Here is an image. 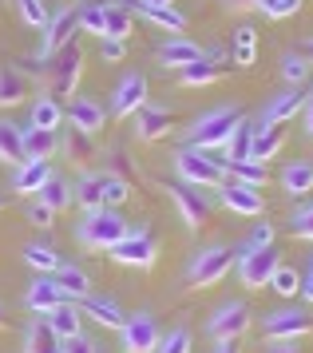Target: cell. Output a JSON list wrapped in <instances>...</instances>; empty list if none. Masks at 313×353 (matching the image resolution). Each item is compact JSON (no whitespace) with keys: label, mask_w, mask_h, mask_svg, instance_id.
Listing matches in <instances>:
<instances>
[{"label":"cell","mask_w":313,"mask_h":353,"mask_svg":"<svg viewBox=\"0 0 313 353\" xmlns=\"http://www.w3.org/2000/svg\"><path fill=\"white\" fill-rule=\"evenodd\" d=\"M131 8H135L139 17H147L155 28H163V32H174V36H179L183 28H187V17H183L174 4H147V0H139V4H131Z\"/></svg>","instance_id":"cell-23"},{"label":"cell","mask_w":313,"mask_h":353,"mask_svg":"<svg viewBox=\"0 0 313 353\" xmlns=\"http://www.w3.org/2000/svg\"><path fill=\"white\" fill-rule=\"evenodd\" d=\"M262 246H274V223L258 219V226L250 230V250H262Z\"/></svg>","instance_id":"cell-51"},{"label":"cell","mask_w":313,"mask_h":353,"mask_svg":"<svg viewBox=\"0 0 313 353\" xmlns=\"http://www.w3.org/2000/svg\"><path fill=\"white\" fill-rule=\"evenodd\" d=\"M250 139H254V123L242 119L234 128V135L226 139V147H222V163L226 159H250Z\"/></svg>","instance_id":"cell-38"},{"label":"cell","mask_w":313,"mask_h":353,"mask_svg":"<svg viewBox=\"0 0 313 353\" xmlns=\"http://www.w3.org/2000/svg\"><path fill=\"white\" fill-rule=\"evenodd\" d=\"M222 76V68L210 60V56H203V60H194V64L179 68V80H183V88H206V83H214Z\"/></svg>","instance_id":"cell-36"},{"label":"cell","mask_w":313,"mask_h":353,"mask_svg":"<svg viewBox=\"0 0 313 353\" xmlns=\"http://www.w3.org/2000/svg\"><path fill=\"white\" fill-rule=\"evenodd\" d=\"M0 210H4V199H0Z\"/></svg>","instance_id":"cell-63"},{"label":"cell","mask_w":313,"mask_h":353,"mask_svg":"<svg viewBox=\"0 0 313 353\" xmlns=\"http://www.w3.org/2000/svg\"><path fill=\"white\" fill-rule=\"evenodd\" d=\"M48 325H52V334L60 337H76V334H83V330H79V302H72V298H68V302H60L56 305V310H52V314H48Z\"/></svg>","instance_id":"cell-31"},{"label":"cell","mask_w":313,"mask_h":353,"mask_svg":"<svg viewBox=\"0 0 313 353\" xmlns=\"http://www.w3.org/2000/svg\"><path fill=\"white\" fill-rule=\"evenodd\" d=\"M143 103H147V76L131 72V76L119 80V88H115V96H111V112L119 115V119H131Z\"/></svg>","instance_id":"cell-15"},{"label":"cell","mask_w":313,"mask_h":353,"mask_svg":"<svg viewBox=\"0 0 313 353\" xmlns=\"http://www.w3.org/2000/svg\"><path fill=\"white\" fill-rule=\"evenodd\" d=\"M16 12H20V20H24L28 28H36V32H44L48 20H52L44 0H16Z\"/></svg>","instance_id":"cell-42"},{"label":"cell","mask_w":313,"mask_h":353,"mask_svg":"<svg viewBox=\"0 0 313 353\" xmlns=\"http://www.w3.org/2000/svg\"><path fill=\"white\" fill-rule=\"evenodd\" d=\"M305 131H310V135H313V96L305 99Z\"/></svg>","instance_id":"cell-58"},{"label":"cell","mask_w":313,"mask_h":353,"mask_svg":"<svg viewBox=\"0 0 313 353\" xmlns=\"http://www.w3.org/2000/svg\"><path fill=\"white\" fill-rule=\"evenodd\" d=\"M0 325H4V310H0Z\"/></svg>","instance_id":"cell-62"},{"label":"cell","mask_w":313,"mask_h":353,"mask_svg":"<svg viewBox=\"0 0 313 353\" xmlns=\"http://www.w3.org/2000/svg\"><path fill=\"white\" fill-rule=\"evenodd\" d=\"M282 76H285V83H301L305 76H310V60H305L301 52H285L282 56Z\"/></svg>","instance_id":"cell-44"},{"label":"cell","mask_w":313,"mask_h":353,"mask_svg":"<svg viewBox=\"0 0 313 353\" xmlns=\"http://www.w3.org/2000/svg\"><path fill=\"white\" fill-rule=\"evenodd\" d=\"M123 234H127V219L115 207L88 210V214H83V223L76 226V239H79L83 250H111Z\"/></svg>","instance_id":"cell-1"},{"label":"cell","mask_w":313,"mask_h":353,"mask_svg":"<svg viewBox=\"0 0 313 353\" xmlns=\"http://www.w3.org/2000/svg\"><path fill=\"white\" fill-rule=\"evenodd\" d=\"M214 353H242V345H238V341H219V350Z\"/></svg>","instance_id":"cell-57"},{"label":"cell","mask_w":313,"mask_h":353,"mask_svg":"<svg viewBox=\"0 0 313 353\" xmlns=\"http://www.w3.org/2000/svg\"><path fill=\"white\" fill-rule=\"evenodd\" d=\"M127 194H131V183L127 179H115L108 171V191H103V207H119V203H127Z\"/></svg>","instance_id":"cell-45"},{"label":"cell","mask_w":313,"mask_h":353,"mask_svg":"<svg viewBox=\"0 0 313 353\" xmlns=\"http://www.w3.org/2000/svg\"><path fill=\"white\" fill-rule=\"evenodd\" d=\"M0 163H8V167L28 163V155H24V128H16L8 119H0Z\"/></svg>","instance_id":"cell-28"},{"label":"cell","mask_w":313,"mask_h":353,"mask_svg":"<svg viewBox=\"0 0 313 353\" xmlns=\"http://www.w3.org/2000/svg\"><path fill=\"white\" fill-rule=\"evenodd\" d=\"M76 32H79V4H72V8H60L56 17L48 20V28H44V48H40V56H36V60L56 56L63 44H72V40H76Z\"/></svg>","instance_id":"cell-10"},{"label":"cell","mask_w":313,"mask_h":353,"mask_svg":"<svg viewBox=\"0 0 313 353\" xmlns=\"http://www.w3.org/2000/svg\"><path fill=\"white\" fill-rule=\"evenodd\" d=\"M24 262H28L32 270H40V274H56V270H60V254H56L52 246H44V242L24 246Z\"/></svg>","instance_id":"cell-39"},{"label":"cell","mask_w":313,"mask_h":353,"mask_svg":"<svg viewBox=\"0 0 313 353\" xmlns=\"http://www.w3.org/2000/svg\"><path fill=\"white\" fill-rule=\"evenodd\" d=\"M103 4L99 0H79V32H92V36H103Z\"/></svg>","instance_id":"cell-41"},{"label":"cell","mask_w":313,"mask_h":353,"mask_svg":"<svg viewBox=\"0 0 313 353\" xmlns=\"http://www.w3.org/2000/svg\"><path fill=\"white\" fill-rule=\"evenodd\" d=\"M111 175L115 179H131V163L123 155H111Z\"/></svg>","instance_id":"cell-53"},{"label":"cell","mask_w":313,"mask_h":353,"mask_svg":"<svg viewBox=\"0 0 313 353\" xmlns=\"http://www.w3.org/2000/svg\"><path fill=\"white\" fill-rule=\"evenodd\" d=\"M282 266V258H278V250L274 246H262V250H238V278H242V286H270V278H274V270Z\"/></svg>","instance_id":"cell-7"},{"label":"cell","mask_w":313,"mask_h":353,"mask_svg":"<svg viewBox=\"0 0 313 353\" xmlns=\"http://www.w3.org/2000/svg\"><path fill=\"white\" fill-rule=\"evenodd\" d=\"M36 64H44V80H48V92L52 96H72L79 76H83V48H79V40H72L56 56L36 60Z\"/></svg>","instance_id":"cell-2"},{"label":"cell","mask_w":313,"mask_h":353,"mask_svg":"<svg viewBox=\"0 0 313 353\" xmlns=\"http://www.w3.org/2000/svg\"><path fill=\"white\" fill-rule=\"evenodd\" d=\"M52 219H56V210L52 207H44V203H40V199H32L28 203V223H36V226H52Z\"/></svg>","instance_id":"cell-50"},{"label":"cell","mask_w":313,"mask_h":353,"mask_svg":"<svg viewBox=\"0 0 313 353\" xmlns=\"http://www.w3.org/2000/svg\"><path fill=\"white\" fill-rule=\"evenodd\" d=\"M103 36H115V40H127L131 28H135V8L127 4V0H103Z\"/></svg>","instance_id":"cell-25"},{"label":"cell","mask_w":313,"mask_h":353,"mask_svg":"<svg viewBox=\"0 0 313 353\" xmlns=\"http://www.w3.org/2000/svg\"><path fill=\"white\" fill-rule=\"evenodd\" d=\"M246 119V112L242 108H219V112L203 115L194 128H190L187 135V147H199V151H222L226 147V139L234 135V128Z\"/></svg>","instance_id":"cell-3"},{"label":"cell","mask_w":313,"mask_h":353,"mask_svg":"<svg viewBox=\"0 0 313 353\" xmlns=\"http://www.w3.org/2000/svg\"><path fill=\"white\" fill-rule=\"evenodd\" d=\"M290 230H294V234H298V239L313 242V207L298 210V214H294V219H290Z\"/></svg>","instance_id":"cell-49"},{"label":"cell","mask_w":313,"mask_h":353,"mask_svg":"<svg viewBox=\"0 0 313 353\" xmlns=\"http://www.w3.org/2000/svg\"><path fill=\"white\" fill-rule=\"evenodd\" d=\"M262 0H226V8H258Z\"/></svg>","instance_id":"cell-56"},{"label":"cell","mask_w":313,"mask_h":353,"mask_svg":"<svg viewBox=\"0 0 313 353\" xmlns=\"http://www.w3.org/2000/svg\"><path fill=\"white\" fill-rule=\"evenodd\" d=\"M310 274H313V254H310Z\"/></svg>","instance_id":"cell-61"},{"label":"cell","mask_w":313,"mask_h":353,"mask_svg":"<svg viewBox=\"0 0 313 353\" xmlns=\"http://www.w3.org/2000/svg\"><path fill=\"white\" fill-rule=\"evenodd\" d=\"M234 266H238V250H226V246H206L203 254H194V262H190V286H194V290L219 286Z\"/></svg>","instance_id":"cell-6"},{"label":"cell","mask_w":313,"mask_h":353,"mask_svg":"<svg viewBox=\"0 0 313 353\" xmlns=\"http://www.w3.org/2000/svg\"><path fill=\"white\" fill-rule=\"evenodd\" d=\"M60 151L68 155V163H76V167H88L95 159V139L92 131L76 128V123H68V131H60Z\"/></svg>","instance_id":"cell-19"},{"label":"cell","mask_w":313,"mask_h":353,"mask_svg":"<svg viewBox=\"0 0 313 353\" xmlns=\"http://www.w3.org/2000/svg\"><path fill=\"white\" fill-rule=\"evenodd\" d=\"M36 199H40L44 207H52V210H56V214H60V210H68V207H72V203H76V191L68 187V179L52 175V179H48V183H44V187L36 191Z\"/></svg>","instance_id":"cell-34"},{"label":"cell","mask_w":313,"mask_h":353,"mask_svg":"<svg viewBox=\"0 0 313 353\" xmlns=\"http://www.w3.org/2000/svg\"><path fill=\"white\" fill-rule=\"evenodd\" d=\"M60 123H63V108H60V99H56V96H40L36 103H32V119H28V128L60 131Z\"/></svg>","instance_id":"cell-35"},{"label":"cell","mask_w":313,"mask_h":353,"mask_svg":"<svg viewBox=\"0 0 313 353\" xmlns=\"http://www.w3.org/2000/svg\"><path fill=\"white\" fill-rule=\"evenodd\" d=\"M56 175L52 171V163H44V159H28V163H20L16 167V175H12V191L16 194H28V199H36V191L44 187L48 179Z\"/></svg>","instance_id":"cell-20"},{"label":"cell","mask_w":313,"mask_h":353,"mask_svg":"<svg viewBox=\"0 0 313 353\" xmlns=\"http://www.w3.org/2000/svg\"><path fill=\"white\" fill-rule=\"evenodd\" d=\"M99 56L108 60V64H119L127 56V40H115V36H99Z\"/></svg>","instance_id":"cell-48"},{"label":"cell","mask_w":313,"mask_h":353,"mask_svg":"<svg viewBox=\"0 0 313 353\" xmlns=\"http://www.w3.org/2000/svg\"><path fill=\"white\" fill-rule=\"evenodd\" d=\"M24 353H63V341L52 334L48 321H32L24 334Z\"/></svg>","instance_id":"cell-33"},{"label":"cell","mask_w":313,"mask_h":353,"mask_svg":"<svg viewBox=\"0 0 313 353\" xmlns=\"http://www.w3.org/2000/svg\"><path fill=\"white\" fill-rule=\"evenodd\" d=\"M119 337H123V353H155L159 350V325L151 314H131V318H123Z\"/></svg>","instance_id":"cell-9"},{"label":"cell","mask_w":313,"mask_h":353,"mask_svg":"<svg viewBox=\"0 0 313 353\" xmlns=\"http://www.w3.org/2000/svg\"><path fill=\"white\" fill-rule=\"evenodd\" d=\"M60 151V131H48V128H24V155L28 159H44L52 163Z\"/></svg>","instance_id":"cell-26"},{"label":"cell","mask_w":313,"mask_h":353,"mask_svg":"<svg viewBox=\"0 0 313 353\" xmlns=\"http://www.w3.org/2000/svg\"><path fill=\"white\" fill-rule=\"evenodd\" d=\"M266 353H305V350H301V341H270Z\"/></svg>","instance_id":"cell-54"},{"label":"cell","mask_w":313,"mask_h":353,"mask_svg":"<svg viewBox=\"0 0 313 353\" xmlns=\"http://www.w3.org/2000/svg\"><path fill=\"white\" fill-rule=\"evenodd\" d=\"M301 56H305V60H310V64H313V36H310V40H305V48H301Z\"/></svg>","instance_id":"cell-59"},{"label":"cell","mask_w":313,"mask_h":353,"mask_svg":"<svg viewBox=\"0 0 313 353\" xmlns=\"http://www.w3.org/2000/svg\"><path fill=\"white\" fill-rule=\"evenodd\" d=\"M56 282H60L63 298H72V302H79V298L92 294V278H88V270H83V266H72V262H60Z\"/></svg>","instance_id":"cell-29"},{"label":"cell","mask_w":313,"mask_h":353,"mask_svg":"<svg viewBox=\"0 0 313 353\" xmlns=\"http://www.w3.org/2000/svg\"><path fill=\"white\" fill-rule=\"evenodd\" d=\"M282 143H285L282 128H266V123H258V128H254V139H250V159L270 163L278 151H282Z\"/></svg>","instance_id":"cell-30"},{"label":"cell","mask_w":313,"mask_h":353,"mask_svg":"<svg viewBox=\"0 0 313 353\" xmlns=\"http://www.w3.org/2000/svg\"><path fill=\"white\" fill-rule=\"evenodd\" d=\"M60 302H68V298H63V290H60V282H56V274H40V278L28 286V294H24V305H28L36 318H48V314H52Z\"/></svg>","instance_id":"cell-14"},{"label":"cell","mask_w":313,"mask_h":353,"mask_svg":"<svg viewBox=\"0 0 313 353\" xmlns=\"http://www.w3.org/2000/svg\"><path fill=\"white\" fill-rule=\"evenodd\" d=\"M206 52L199 48V44H190V40H183V36H171L163 48H159V64L163 68H187V64H194V60H203Z\"/></svg>","instance_id":"cell-24"},{"label":"cell","mask_w":313,"mask_h":353,"mask_svg":"<svg viewBox=\"0 0 313 353\" xmlns=\"http://www.w3.org/2000/svg\"><path fill=\"white\" fill-rule=\"evenodd\" d=\"M310 330H313V318L301 314V310H274V314L262 321L266 341H301Z\"/></svg>","instance_id":"cell-8"},{"label":"cell","mask_w":313,"mask_h":353,"mask_svg":"<svg viewBox=\"0 0 313 353\" xmlns=\"http://www.w3.org/2000/svg\"><path fill=\"white\" fill-rule=\"evenodd\" d=\"M68 123H76V128H83V131H99V128H108V112L95 103V99H88V96H76L72 103H68Z\"/></svg>","instance_id":"cell-22"},{"label":"cell","mask_w":313,"mask_h":353,"mask_svg":"<svg viewBox=\"0 0 313 353\" xmlns=\"http://www.w3.org/2000/svg\"><path fill=\"white\" fill-rule=\"evenodd\" d=\"M72 191H76V203L83 210H99L103 207V191H108V171H88Z\"/></svg>","instance_id":"cell-27"},{"label":"cell","mask_w":313,"mask_h":353,"mask_svg":"<svg viewBox=\"0 0 313 353\" xmlns=\"http://www.w3.org/2000/svg\"><path fill=\"white\" fill-rule=\"evenodd\" d=\"M305 99H310V96L301 92L298 83H290L282 96L270 99V108H266V115H262V123H266V128H278V123H285V119H294L298 112H305Z\"/></svg>","instance_id":"cell-17"},{"label":"cell","mask_w":313,"mask_h":353,"mask_svg":"<svg viewBox=\"0 0 313 353\" xmlns=\"http://www.w3.org/2000/svg\"><path fill=\"white\" fill-rule=\"evenodd\" d=\"M270 290H278L282 298H294V294L301 290V274L294 270V266H278L274 278H270Z\"/></svg>","instance_id":"cell-43"},{"label":"cell","mask_w":313,"mask_h":353,"mask_svg":"<svg viewBox=\"0 0 313 353\" xmlns=\"http://www.w3.org/2000/svg\"><path fill=\"white\" fill-rule=\"evenodd\" d=\"M246 330H250V305L246 302H226L210 318V337L214 341H238Z\"/></svg>","instance_id":"cell-11"},{"label":"cell","mask_w":313,"mask_h":353,"mask_svg":"<svg viewBox=\"0 0 313 353\" xmlns=\"http://www.w3.org/2000/svg\"><path fill=\"white\" fill-rule=\"evenodd\" d=\"M28 96H32L28 72H24V68H16V64L0 68V108H20Z\"/></svg>","instance_id":"cell-18"},{"label":"cell","mask_w":313,"mask_h":353,"mask_svg":"<svg viewBox=\"0 0 313 353\" xmlns=\"http://www.w3.org/2000/svg\"><path fill=\"white\" fill-rule=\"evenodd\" d=\"M171 199H174V207H179V214L187 219V226H206L210 223V203H206V194L199 191V187H190V183H174L171 187Z\"/></svg>","instance_id":"cell-12"},{"label":"cell","mask_w":313,"mask_h":353,"mask_svg":"<svg viewBox=\"0 0 313 353\" xmlns=\"http://www.w3.org/2000/svg\"><path fill=\"white\" fill-rule=\"evenodd\" d=\"M174 167H179V179L190 183V187H222L226 183V167L222 159H210V151H199V147H183L174 155Z\"/></svg>","instance_id":"cell-4"},{"label":"cell","mask_w":313,"mask_h":353,"mask_svg":"<svg viewBox=\"0 0 313 353\" xmlns=\"http://www.w3.org/2000/svg\"><path fill=\"white\" fill-rule=\"evenodd\" d=\"M298 294L313 305V274H305V278H301V290H298Z\"/></svg>","instance_id":"cell-55"},{"label":"cell","mask_w":313,"mask_h":353,"mask_svg":"<svg viewBox=\"0 0 313 353\" xmlns=\"http://www.w3.org/2000/svg\"><path fill=\"white\" fill-rule=\"evenodd\" d=\"M222 203H226V210H234V214H242V219H262V191L258 187H246V183H238V179H230V183H222Z\"/></svg>","instance_id":"cell-13"},{"label":"cell","mask_w":313,"mask_h":353,"mask_svg":"<svg viewBox=\"0 0 313 353\" xmlns=\"http://www.w3.org/2000/svg\"><path fill=\"white\" fill-rule=\"evenodd\" d=\"M171 123H174V115L167 108H155V103H143L135 112V135L143 143H155L163 135H171Z\"/></svg>","instance_id":"cell-16"},{"label":"cell","mask_w":313,"mask_h":353,"mask_svg":"<svg viewBox=\"0 0 313 353\" xmlns=\"http://www.w3.org/2000/svg\"><path fill=\"white\" fill-rule=\"evenodd\" d=\"M282 187L290 199H301V194L313 191V163H290L282 171Z\"/></svg>","instance_id":"cell-37"},{"label":"cell","mask_w":313,"mask_h":353,"mask_svg":"<svg viewBox=\"0 0 313 353\" xmlns=\"http://www.w3.org/2000/svg\"><path fill=\"white\" fill-rule=\"evenodd\" d=\"M155 353H190V334L179 325V330H171V334L159 341V350Z\"/></svg>","instance_id":"cell-46"},{"label":"cell","mask_w":313,"mask_h":353,"mask_svg":"<svg viewBox=\"0 0 313 353\" xmlns=\"http://www.w3.org/2000/svg\"><path fill=\"white\" fill-rule=\"evenodd\" d=\"M222 167L230 171V179L246 183V187H258V191L270 183V167L266 163H258V159H226Z\"/></svg>","instance_id":"cell-32"},{"label":"cell","mask_w":313,"mask_h":353,"mask_svg":"<svg viewBox=\"0 0 313 353\" xmlns=\"http://www.w3.org/2000/svg\"><path fill=\"white\" fill-rule=\"evenodd\" d=\"M79 314H88V318L95 321V325H103V330H119L123 325V310L111 302V298H95V294H88V298H79Z\"/></svg>","instance_id":"cell-21"},{"label":"cell","mask_w":313,"mask_h":353,"mask_svg":"<svg viewBox=\"0 0 313 353\" xmlns=\"http://www.w3.org/2000/svg\"><path fill=\"white\" fill-rule=\"evenodd\" d=\"M155 239H151V226L147 223H131L127 234L115 246H111V258L119 266H131V270H151L155 266Z\"/></svg>","instance_id":"cell-5"},{"label":"cell","mask_w":313,"mask_h":353,"mask_svg":"<svg viewBox=\"0 0 313 353\" xmlns=\"http://www.w3.org/2000/svg\"><path fill=\"white\" fill-rule=\"evenodd\" d=\"M258 8H262L270 20H285V17H294V12L301 8V0H262Z\"/></svg>","instance_id":"cell-47"},{"label":"cell","mask_w":313,"mask_h":353,"mask_svg":"<svg viewBox=\"0 0 313 353\" xmlns=\"http://www.w3.org/2000/svg\"><path fill=\"white\" fill-rule=\"evenodd\" d=\"M63 353H99V350H95L92 337L76 334V337H63Z\"/></svg>","instance_id":"cell-52"},{"label":"cell","mask_w":313,"mask_h":353,"mask_svg":"<svg viewBox=\"0 0 313 353\" xmlns=\"http://www.w3.org/2000/svg\"><path fill=\"white\" fill-rule=\"evenodd\" d=\"M147 4H174V0H147Z\"/></svg>","instance_id":"cell-60"},{"label":"cell","mask_w":313,"mask_h":353,"mask_svg":"<svg viewBox=\"0 0 313 353\" xmlns=\"http://www.w3.org/2000/svg\"><path fill=\"white\" fill-rule=\"evenodd\" d=\"M254 56H258V32H254L250 24H242V28L234 32V60H238V68H250Z\"/></svg>","instance_id":"cell-40"}]
</instances>
